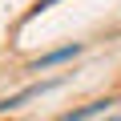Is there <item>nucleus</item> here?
<instances>
[{"mask_svg":"<svg viewBox=\"0 0 121 121\" xmlns=\"http://www.w3.org/2000/svg\"><path fill=\"white\" fill-rule=\"evenodd\" d=\"M60 81H40V85H28V89H20V93H12V97H4L0 101V113L4 109H20L24 101H32V97H40V93H48V89H56Z\"/></svg>","mask_w":121,"mask_h":121,"instance_id":"obj_1","label":"nucleus"},{"mask_svg":"<svg viewBox=\"0 0 121 121\" xmlns=\"http://www.w3.org/2000/svg\"><path fill=\"white\" fill-rule=\"evenodd\" d=\"M77 52H81V44H65V48H56V52L32 60V69H36V73H40V69H52V65H60V60H69V56H77Z\"/></svg>","mask_w":121,"mask_h":121,"instance_id":"obj_2","label":"nucleus"},{"mask_svg":"<svg viewBox=\"0 0 121 121\" xmlns=\"http://www.w3.org/2000/svg\"><path fill=\"white\" fill-rule=\"evenodd\" d=\"M109 105H117V101H93V105H81L77 113H65L60 121H89V117H97V113H105Z\"/></svg>","mask_w":121,"mask_h":121,"instance_id":"obj_3","label":"nucleus"},{"mask_svg":"<svg viewBox=\"0 0 121 121\" xmlns=\"http://www.w3.org/2000/svg\"><path fill=\"white\" fill-rule=\"evenodd\" d=\"M117 121H121V117H117Z\"/></svg>","mask_w":121,"mask_h":121,"instance_id":"obj_4","label":"nucleus"}]
</instances>
